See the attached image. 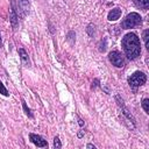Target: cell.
Wrapping results in <instances>:
<instances>
[{
  "label": "cell",
  "instance_id": "6da1fadb",
  "mask_svg": "<svg viewBox=\"0 0 149 149\" xmlns=\"http://www.w3.org/2000/svg\"><path fill=\"white\" fill-rule=\"evenodd\" d=\"M122 47H123L126 56L129 59H135L137 56H140V52H141L140 41L135 34H133V33L127 34L122 38Z\"/></svg>",
  "mask_w": 149,
  "mask_h": 149
},
{
  "label": "cell",
  "instance_id": "7a4b0ae2",
  "mask_svg": "<svg viewBox=\"0 0 149 149\" xmlns=\"http://www.w3.org/2000/svg\"><path fill=\"white\" fill-rule=\"evenodd\" d=\"M141 23V16L137 13H130L128 14L125 20L122 21V28L123 29H129L133 27H136Z\"/></svg>",
  "mask_w": 149,
  "mask_h": 149
},
{
  "label": "cell",
  "instance_id": "3957f363",
  "mask_svg": "<svg viewBox=\"0 0 149 149\" xmlns=\"http://www.w3.org/2000/svg\"><path fill=\"white\" fill-rule=\"evenodd\" d=\"M146 80H147V77H146V74H144L143 72H141V71L134 72V73L128 78V83H129V85H130L132 87H139V86L143 85V84L146 83Z\"/></svg>",
  "mask_w": 149,
  "mask_h": 149
},
{
  "label": "cell",
  "instance_id": "277c9868",
  "mask_svg": "<svg viewBox=\"0 0 149 149\" xmlns=\"http://www.w3.org/2000/svg\"><path fill=\"white\" fill-rule=\"evenodd\" d=\"M108 57H109V61L112 62V64L115 65L116 68H122L123 66L125 61H123L122 55L119 51H112V52H109Z\"/></svg>",
  "mask_w": 149,
  "mask_h": 149
},
{
  "label": "cell",
  "instance_id": "5b68a950",
  "mask_svg": "<svg viewBox=\"0 0 149 149\" xmlns=\"http://www.w3.org/2000/svg\"><path fill=\"white\" fill-rule=\"evenodd\" d=\"M9 21L12 23L13 29L15 30L17 28V24H19V17H17V14H16V10H15L14 1H12V7H10V12H9Z\"/></svg>",
  "mask_w": 149,
  "mask_h": 149
},
{
  "label": "cell",
  "instance_id": "8992f818",
  "mask_svg": "<svg viewBox=\"0 0 149 149\" xmlns=\"http://www.w3.org/2000/svg\"><path fill=\"white\" fill-rule=\"evenodd\" d=\"M29 137H30V141H31L35 146L40 147V148L48 146V142H47L45 140H43L40 135H36V134H33V133H31V134H29Z\"/></svg>",
  "mask_w": 149,
  "mask_h": 149
},
{
  "label": "cell",
  "instance_id": "52a82bcc",
  "mask_svg": "<svg viewBox=\"0 0 149 149\" xmlns=\"http://www.w3.org/2000/svg\"><path fill=\"white\" fill-rule=\"evenodd\" d=\"M116 101H118L119 106L122 108V111H123V114H125V115L128 118V120H130L133 123H135V119H134V118H133V115H132V114L128 112V109L125 107V105H123V101H122V100H120V97H119V95H116Z\"/></svg>",
  "mask_w": 149,
  "mask_h": 149
},
{
  "label": "cell",
  "instance_id": "ba28073f",
  "mask_svg": "<svg viewBox=\"0 0 149 149\" xmlns=\"http://www.w3.org/2000/svg\"><path fill=\"white\" fill-rule=\"evenodd\" d=\"M120 15H121V10L119 8H114V9H112L108 13V16L107 17H108L109 21H115V20H118L120 17Z\"/></svg>",
  "mask_w": 149,
  "mask_h": 149
},
{
  "label": "cell",
  "instance_id": "9c48e42d",
  "mask_svg": "<svg viewBox=\"0 0 149 149\" xmlns=\"http://www.w3.org/2000/svg\"><path fill=\"white\" fill-rule=\"evenodd\" d=\"M19 7L22 9L23 15H24L26 13H28V10H29V3H28V0H19Z\"/></svg>",
  "mask_w": 149,
  "mask_h": 149
},
{
  "label": "cell",
  "instance_id": "30bf717a",
  "mask_svg": "<svg viewBox=\"0 0 149 149\" xmlns=\"http://www.w3.org/2000/svg\"><path fill=\"white\" fill-rule=\"evenodd\" d=\"M19 54H20V57H21L22 62H23L26 65H29V57H28V54H27L23 49H19Z\"/></svg>",
  "mask_w": 149,
  "mask_h": 149
},
{
  "label": "cell",
  "instance_id": "8fae6325",
  "mask_svg": "<svg viewBox=\"0 0 149 149\" xmlns=\"http://www.w3.org/2000/svg\"><path fill=\"white\" fill-rule=\"evenodd\" d=\"M134 2L136 6H139L143 9H147L149 6V0H134Z\"/></svg>",
  "mask_w": 149,
  "mask_h": 149
},
{
  "label": "cell",
  "instance_id": "7c38bea8",
  "mask_svg": "<svg viewBox=\"0 0 149 149\" xmlns=\"http://www.w3.org/2000/svg\"><path fill=\"white\" fill-rule=\"evenodd\" d=\"M143 40H144V43H146V47L149 48V30H144L143 31Z\"/></svg>",
  "mask_w": 149,
  "mask_h": 149
},
{
  "label": "cell",
  "instance_id": "4fadbf2b",
  "mask_svg": "<svg viewBox=\"0 0 149 149\" xmlns=\"http://www.w3.org/2000/svg\"><path fill=\"white\" fill-rule=\"evenodd\" d=\"M142 107H143V109L147 112V113H149V99H143V101H142Z\"/></svg>",
  "mask_w": 149,
  "mask_h": 149
},
{
  "label": "cell",
  "instance_id": "5bb4252c",
  "mask_svg": "<svg viewBox=\"0 0 149 149\" xmlns=\"http://www.w3.org/2000/svg\"><path fill=\"white\" fill-rule=\"evenodd\" d=\"M0 93H1V94H3V95H8V94H9V93H8V91L6 90V87L3 86V84H2L1 81H0Z\"/></svg>",
  "mask_w": 149,
  "mask_h": 149
},
{
  "label": "cell",
  "instance_id": "9a60e30c",
  "mask_svg": "<svg viewBox=\"0 0 149 149\" xmlns=\"http://www.w3.org/2000/svg\"><path fill=\"white\" fill-rule=\"evenodd\" d=\"M54 146H55V148H56V149H59V148L62 147V144H61V141H59V139H58L57 136L54 139Z\"/></svg>",
  "mask_w": 149,
  "mask_h": 149
},
{
  "label": "cell",
  "instance_id": "2e32d148",
  "mask_svg": "<svg viewBox=\"0 0 149 149\" xmlns=\"http://www.w3.org/2000/svg\"><path fill=\"white\" fill-rule=\"evenodd\" d=\"M23 108H24V111H26V113L29 115V116H31V113H30V111H29V108H27V106H26V104L23 102Z\"/></svg>",
  "mask_w": 149,
  "mask_h": 149
},
{
  "label": "cell",
  "instance_id": "e0dca14e",
  "mask_svg": "<svg viewBox=\"0 0 149 149\" xmlns=\"http://www.w3.org/2000/svg\"><path fill=\"white\" fill-rule=\"evenodd\" d=\"M87 148H93V149H94L95 147H94V146H92V144H87Z\"/></svg>",
  "mask_w": 149,
  "mask_h": 149
},
{
  "label": "cell",
  "instance_id": "ac0fdd59",
  "mask_svg": "<svg viewBox=\"0 0 149 149\" xmlns=\"http://www.w3.org/2000/svg\"><path fill=\"white\" fill-rule=\"evenodd\" d=\"M0 47H1V35H0Z\"/></svg>",
  "mask_w": 149,
  "mask_h": 149
}]
</instances>
